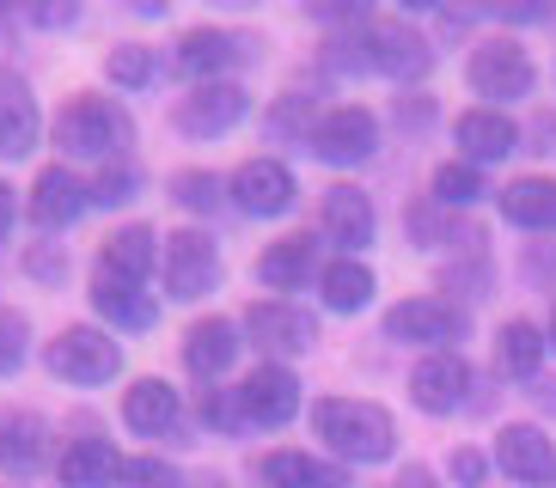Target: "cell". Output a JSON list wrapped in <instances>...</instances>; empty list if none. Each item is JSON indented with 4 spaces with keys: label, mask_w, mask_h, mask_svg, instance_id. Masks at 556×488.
Segmentation results:
<instances>
[{
    "label": "cell",
    "mask_w": 556,
    "mask_h": 488,
    "mask_svg": "<svg viewBox=\"0 0 556 488\" xmlns=\"http://www.w3.org/2000/svg\"><path fill=\"white\" fill-rule=\"evenodd\" d=\"M312 427H318V439H330V452L343 464H386L397 446V422L361 397H325L312 409Z\"/></svg>",
    "instance_id": "6da1fadb"
},
{
    "label": "cell",
    "mask_w": 556,
    "mask_h": 488,
    "mask_svg": "<svg viewBox=\"0 0 556 488\" xmlns=\"http://www.w3.org/2000/svg\"><path fill=\"white\" fill-rule=\"evenodd\" d=\"M129 116H123V104H111V98H74L62 116H55V146L62 153H74V159H104L116 165V153L129 146Z\"/></svg>",
    "instance_id": "7a4b0ae2"
},
{
    "label": "cell",
    "mask_w": 556,
    "mask_h": 488,
    "mask_svg": "<svg viewBox=\"0 0 556 488\" xmlns=\"http://www.w3.org/2000/svg\"><path fill=\"white\" fill-rule=\"evenodd\" d=\"M43 360H50V373L67 378V385H104V378L123 373V348L92 324H67L62 336L50 342Z\"/></svg>",
    "instance_id": "3957f363"
},
{
    "label": "cell",
    "mask_w": 556,
    "mask_h": 488,
    "mask_svg": "<svg viewBox=\"0 0 556 488\" xmlns=\"http://www.w3.org/2000/svg\"><path fill=\"white\" fill-rule=\"evenodd\" d=\"M465 80H471L477 98H495V104H507V98H526V92H532V55H526L514 37L477 43L471 62H465Z\"/></svg>",
    "instance_id": "277c9868"
},
{
    "label": "cell",
    "mask_w": 556,
    "mask_h": 488,
    "mask_svg": "<svg viewBox=\"0 0 556 488\" xmlns=\"http://www.w3.org/2000/svg\"><path fill=\"white\" fill-rule=\"evenodd\" d=\"M386 336L409 342V348H441L465 336V311L446 306V299H404V306L386 311Z\"/></svg>",
    "instance_id": "5b68a950"
},
{
    "label": "cell",
    "mask_w": 556,
    "mask_h": 488,
    "mask_svg": "<svg viewBox=\"0 0 556 488\" xmlns=\"http://www.w3.org/2000/svg\"><path fill=\"white\" fill-rule=\"evenodd\" d=\"M220 281V251L208 232H178L165 239V293L172 299H202Z\"/></svg>",
    "instance_id": "8992f818"
},
{
    "label": "cell",
    "mask_w": 556,
    "mask_h": 488,
    "mask_svg": "<svg viewBox=\"0 0 556 488\" xmlns=\"http://www.w3.org/2000/svg\"><path fill=\"white\" fill-rule=\"evenodd\" d=\"M374 146H379V123L361 104L318 116V129H312V153L325 165H361V159H374Z\"/></svg>",
    "instance_id": "52a82bcc"
},
{
    "label": "cell",
    "mask_w": 556,
    "mask_h": 488,
    "mask_svg": "<svg viewBox=\"0 0 556 488\" xmlns=\"http://www.w3.org/2000/svg\"><path fill=\"white\" fill-rule=\"evenodd\" d=\"M239 409H245L251 427H281L300 415V378L281 367V360H269V367H257V373L239 385Z\"/></svg>",
    "instance_id": "ba28073f"
},
{
    "label": "cell",
    "mask_w": 556,
    "mask_h": 488,
    "mask_svg": "<svg viewBox=\"0 0 556 488\" xmlns=\"http://www.w3.org/2000/svg\"><path fill=\"white\" fill-rule=\"evenodd\" d=\"M239 116H245V92H239L232 80H208L172 111V123H178L190 141H214V134H227Z\"/></svg>",
    "instance_id": "9c48e42d"
},
{
    "label": "cell",
    "mask_w": 556,
    "mask_h": 488,
    "mask_svg": "<svg viewBox=\"0 0 556 488\" xmlns=\"http://www.w3.org/2000/svg\"><path fill=\"white\" fill-rule=\"evenodd\" d=\"M245 330H251L257 348H269V355H306L312 342H318L312 311L288 306V299H257V306L245 311Z\"/></svg>",
    "instance_id": "30bf717a"
},
{
    "label": "cell",
    "mask_w": 556,
    "mask_h": 488,
    "mask_svg": "<svg viewBox=\"0 0 556 488\" xmlns=\"http://www.w3.org/2000/svg\"><path fill=\"white\" fill-rule=\"evenodd\" d=\"M232 202L257 220H276V214L294 208V171L281 159H245L239 178H232Z\"/></svg>",
    "instance_id": "8fae6325"
},
{
    "label": "cell",
    "mask_w": 556,
    "mask_h": 488,
    "mask_svg": "<svg viewBox=\"0 0 556 488\" xmlns=\"http://www.w3.org/2000/svg\"><path fill=\"white\" fill-rule=\"evenodd\" d=\"M428 62H434V49L409 31V25H397V18H379V25H367V67L392 74V80H416Z\"/></svg>",
    "instance_id": "7c38bea8"
},
{
    "label": "cell",
    "mask_w": 556,
    "mask_h": 488,
    "mask_svg": "<svg viewBox=\"0 0 556 488\" xmlns=\"http://www.w3.org/2000/svg\"><path fill=\"white\" fill-rule=\"evenodd\" d=\"M465 390H471V367L458 355H428L416 373H409V397H416V409H428V415H453L458 403H465Z\"/></svg>",
    "instance_id": "4fadbf2b"
},
{
    "label": "cell",
    "mask_w": 556,
    "mask_h": 488,
    "mask_svg": "<svg viewBox=\"0 0 556 488\" xmlns=\"http://www.w3.org/2000/svg\"><path fill=\"white\" fill-rule=\"evenodd\" d=\"M495 458H502V471L514 476V483H532V488H551L556 483V446L539 434V427H507L502 439H495Z\"/></svg>",
    "instance_id": "5bb4252c"
},
{
    "label": "cell",
    "mask_w": 556,
    "mask_h": 488,
    "mask_svg": "<svg viewBox=\"0 0 556 488\" xmlns=\"http://www.w3.org/2000/svg\"><path fill=\"white\" fill-rule=\"evenodd\" d=\"M37 146V98L18 74H0V159H25Z\"/></svg>",
    "instance_id": "9a60e30c"
},
{
    "label": "cell",
    "mask_w": 556,
    "mask_h": 488,
    "mask_svg": "<svg viewBox=\"0 0 556 488\" xmlns=\"http://www.w3.org/2000/svg\"><path fill=\"white\" fill-rule=\"evenodd\" d=\"M86 214V183L67 171V165H50V171H37L31 183V220L37 227H74Z\"/></svg>",
    "instance_id": "2e32d148"
},
{
    "label": "cell",
    "mask_w": 556,
    "mask_h": 488,
    "mask_svg": "<svg viewBox=\"0 0 556 488\" xmlns=\"http://www.w3.org/2000/svg\"><path fill=\"white\" fill-rule=\"evenodd\" d=\"M458 146H465V165H490V159H507L520 146V129L507 123L502 111H465L453 123Z\"/></svg>",
    "instance_id": "e0dca14e"
},
{
    "label": "cell",
    "mask_w": 556,
    "mask_h": 488,
    "mask_svg": "<svg viewBox=\"0 0 556 488\" xmlns=\"http://www.w3.org/2000/svg\"><path fill=\"white\" fill-rule=\"evenodd\" d=\"M232 355H239L232 318H202V324H190V336H184V367L197 378H220L232 367Z\"/></svg>",
    "instance_id": "ac0fdd59"
},
{
    "label": "cell",
    "mask_w": 556,
    "mask_h": 488,
    "mask_svg": "<svg viewBox=\"0 0 556 488\" xmlns=\"http://www.w3.org/2000/svg\"><path fill=\"white\" fill-rule=\"evenodd\" d=\"M325 232H330V244H343V251L374 244V202H367V190L337 183V190L325 195Z\"/></svg>",
    "instance_id": "d6986e66"
},
{
    "label": "cell",
    "mask_w": 556,
    "mask_h": 488,
    "mask_svg": "<svg viewBox=\"0 0 556 488\" xmlns=\"http://www.w3.org/2000/svg\"><path fill=\"white\" fill-rule=\"evenodd\" d=\"M55 471H62V488H116L123 483V458H116L111 439H74Z\"/></svg>",
    "instance_id": "ffe728a7"
},
{
    "label": "cell",
    "mask_w": 556,
    "mask_h": 488,
    "mask_svg": "<svg viewBox=\"0 0 556 488\" xmlns=\"http://www.w3.org/2000/svg\"><path fill=\"white\" fill-rule=\"evenodd\" d=\"M92 306H99L104 318H111V324H116V330H153V318H160L141 281L104 275V269H99V275H92Z\"/></svg>",
    "instance_id": "44dd1931"
},
{
    "label": "cell",
    "mask_w": 556,
    "mask_h": 488,
    "mask_svg": "<svg viewBox=\"0 0 556 488\" xmlns=\"http://www.w3.org/2000/svg\"><path fill=\"white\" fill-rule=\"evenodd\" d=\"M123 422L148 439L165 434V427L178 422V390L165 385V378H135V385L123 390Z\"/></svg>",
    "instance_id": "7402d4cb"
},
{
    "label": "cell",
    "mask_w": 556,
    "mask_h": 488,
    "mask_svg": "<svg viewBox=\"0 0 556 488\" xmlns=\"http://www.w3.org/2000/svg\"><path fill=\"white\" fill-rule=\"evenodd\" d=\"M239 55H245V49H239V37H232V31H214V25H202V31H184V43H178V67L190 74V80H202V86H208L220 67H232Z\"/></svg>",
    "instance_id": "603a6c76"
},
{
    "label": "cell",
    "mask_w": 556,
    "mask_h": 488,
    "mask_svg": "<svg viewBox=\"0 0 556 488\" xmlns=\"http://www.w3.org/2000/svg\"><path fill=\"white\" fill-rule=\"evenodd\" d=\"M502 214L526 232H556V178H520L502 190Z\"/></svg>",
    "instance_id": "cb8c5ba5"
},
{
    "label": "cell",
    "mask_w": 556,
    "mask_h": 488,
    "mask_svg": "<svg viewBox=\"0 0 556 488\" xmlns=\"http://www.w3.org/2000/svg\"><path fill=\"white\" fill-rule=\"evenodd\" d=\"M153 227H116L111 239H104V257H99V269L104 275H123V281H148V269H153Z\"/></svg>",
    "instance_id": "d4e9b609"
},
{
    "label": "cell",
    "mask_w": 556,
    "mask_h": 488,
    "mask_svg": "<svg viewBox=\"0 0 556 488\" xmlns=\"http://www.w3.org/2000/svg\"><path fill=\"white\" fill-rule=\"evenodd\" d=\"M263 483L269 488H343V471L306 452H269L263 458Z\"/></svg>",
    "instance_id": "484cf974"
},
{
    "label": "cell",
    "mask_w": 556,
    "mask_h": 488,
    "mask_svg": "<svg viewBox=\"0 0 556 488\" xmlns=\"http://www.w3.org/2000/svg\"><path fill=\"white\" fill-rule=\"evenodd\" d=\"M306 275H312V239H276L257 257V281L276 293H294Z\"/></svg>",
    "instance_id": "4316f807"
},
{
    "label": "cell",
    "mask_w": 556,
    "mask_h": 488,
    "mask_svg": "<svg viewBox=\"0 0 556 488\" xmlns=\"http://www.w3.org/2000/svg\"><path fill=\"white\" fill-rule=\"evenodd\" d=\"M544 360V336L539 324H526V318H514V324H502V336H495V367H502L507 378H532Z\"/></svg>",
    "instance_id": "83f0119b"
},
{
    "label": "cell",
    "mask_w": 556,
    "mask_h": 488,
    "mask_svg": "<svg viewBox=\"0 0 556 488\" xmlns=\"http://www.w3.org/2000/svg\"><path fill=\"white\" fill-rule=\"evenodd\" d=\"M0 464L13 476L43 464V422L37 415H0Z\"/></svg>",
    "instance_id": "f1b7e54d"
},
{
    "label": "cell",
    "mask_w": 556,
    "mask_h": 488,
    "mask_svg": "<svg viewBox=\"0 0 556 488\" xmlns=\"http://www.w3.org/2000/svg\"><path fill=\"white\" fill-rule=\"evenodd\" d=\"M318 287H325L330 311H361L367 299H374V275H367V262H355V257L330 262L325 275H318Z\"/></svg>",
    "instance_id": "f546056e"
},
{
    "label": "cell",
    "mask_w": 556,
    "mask_h": 488,
    "mask_svg": "<svg viewBox=\"0 0 556 488\" xmlns=\"http://www.w3.org/2000/svg\"><path fill=\"white\" fill-rule=\"evenodd\" d=\"M172 202L190 208V214H214L220 208V178H214V171H178V178H172Z\"/></svg>",
    "instance_id": "4dcf8cb0"
},
{
    "label": "cell",
    "mask_w": 556,
    "mask_h": 488,
    "mask_svg": "<svg viewBox=\"0 0 556 488\" xmlns=\"http://www.w3.org/2000/svg\"><path fill=\"white\" fill-rule=\"evenodd\" d=\"M434 195L453 202V208H465V202L483 195V171H477V165H441V171H434Z\"/></svg>",
    "instance_id": "1f68e13d"
},
{
    "label": "cell",
    "mask_w": 556,
    "mask_h": 488,
    "mask_svg": "<svg viewBox=\"0 0 556 488\" xmlns=\"http://www.w3.org/2000/svg\"><path fill=\"white\" fill-rule=\"evenodd\" d=\"M129 195H135V171H129L123 159H116V165H104L99 178L86 183V202H99V208H123Z\"/></svg>",
    "instance_id": "d6a6232c"
},
{
    "label": "cell",
    "mask_w": 556,
    "mask_h": 488,
    "mask_svg": "<svg viewBox=\"0 0 556 488\" xmlns=\"http://www.w3.org/2000/svg\"><path fill=\"white\" fill-rule=\"evenodd\" d=\"M104 74H111L116 86H148V80H153V49H135V43L111 49V62H104Z\"/></svg>",
    "instance_id": "836d02e7"
},
{
    "label": "cell",
    "mask_w": 556,
    "mask_h": 488,
    "mask_svg": "<svg viewBox=\"0 0 556 488\" xmlns=\"http://www.w3.org/2000/svg\"><path fill=\"white\" fill-rule=\"evenodd\" d=\"M116 488H184V476L165 464V458H129L123 464V483Z\"/></svg>",
    "instance_id": "e575fe53"
},
{
    "label": "cell",
    "mask_w": 556,
    "mask_h": 488,
    "mask_svg": "<svg viewBox=\"0 0 556 488\" xmlns=\"http://www.w3.org/2000/svg\"><path fill=\"white\" fill-rule=\"evenodd\" d=\"M25 342H31L25 318H18V311H0V378L25 367Z\"/></svg>",
    "instance_id": "d590c367"
},
{
    "label": "cell",
    "mask_w": 556,
    "mask_h": 488,
    "mask_svg": "<svg viewBox=\"0 0 556 488\" xmlns=\"http://www.w3.org/2000/svg\"><path fill=\"white\" fill-rule=\"evenodd\" d=\"M453 476H458L465 488H483V476H490V458L471 452V446H458V452H453Z\"/></svg>",
    "instance_id": "8d00e7d4"
},
{
    "label": "cell",
    "mask_w": 556,
    "mask_h": 488,
    "mask_svg": "<svg viewBox=\"0 0 556 488\" xmlns=\"http://www.w3.org/2000/svg\"><path fill=\"white\" fill-rule=\"evenodd\" d=\"M202 409H208V422H214V427H239V422H245V409H239V390H232V397H227V390H208V403H202Z\"/></svg>",
    "instance_id": "74e56055"
},
{
    "label": "cell",
    "mask_w": 556,
    "mask_h": 488,
    "mask_svg": "<svg viewBox=\"0 0 556 488\" xmlns=\"http://www.w3.org/2000/svg\"><path fill=\"white\" fill-rule=\"evenodd\" d=\"M25 269H31V275H43V281H62V251H31V257H25Z\"/></svg>",
    "instance_id": "f35d334b"
},
{
    "label": "cell",
    "mask_w": 556,
    "mask_h": 488,
    "mask_svg": "<svg viewBox=\"0 0 556 488\" xmlns=\"http://www.w3.org/2000/svg\"><path fill=\"white\" fill-rule=\"evenodd\" d=\"M7 232H13V190L0 183V244H7Z\"/></svg>",
    "instance_id": "ab89813d"
},
{
    "label": "cell",
    "mask_w": 556,
    "mask_h": 488,
    "mask_svg": "<svg viewBox=\"0 0 556 488\" xmlns=\"http://www.w3.org/2000/svg\"><path fill=\"white\" fill-rule=\"evenodd\" d=\"M37 25H67V18H74V7H37Z\"/></svg>",
    "instance_id": "60d3db41"
},
{
    "label": "cell",
    "mask_w": 556,
    "mask_h": 488,
    "mask_svg": "<svg viewBox=\"0 0 556 488\" xmlns=\"http://www.w3.org/2000/svg\"><path fill=\"white\" fill-rule=\"evenodd\" d=\"M397 488H434V476H428L422 464H416V471H404V483H397Z\"/></svg>",
    "instance_id": "b9f144b4"
},
{
    "label": "cell",
    "mask_w": 556,
    "mask_h": 488,
    "mask_svg": "<svg viewBox=\"0 0 556 488\" xmlns=\"http://www.w3.org/2000/svg\"><path fill=\"white\" fill-rule=\"evenodd\" d=\"M190 488H227V476H220V471H202V476H197V483H190Z\"/></svg>",
    "instance_id": "7bdbcfd3"
},
{
    "label": "cell",
    "mask_w": 556,
    "mask_h": 488,
    "mask_svg": "<svg viewBox=\"0 0 556 488\" xmlns=\"http://www.w3.org/2000/svg\"><path fill=\"white\" fill-rule=\"evenodd\" d=\"M551 342H556V311H551Z\"/></svg>",
    "instance_id": "ee69618b"
},
{
    "label": "cell",
    "mask_w": 556,
    "mask_h": 488,
    "mask_svg": "<svg viewBox=\"0 0 556 488\" xmlns=\"http://www.w3.org/2000/svg\"><path fill=\"white\" fill-rule=\"evenodd\" d=\"M0 43H7V37H0Z\"/></svg>",
    "instance_id": "f6af8a7d"
}]
</instances>
